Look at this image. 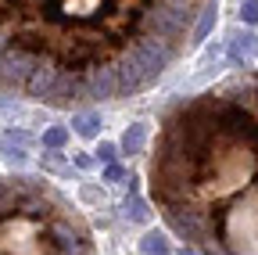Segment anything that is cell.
<instances>
[{
	"label": "cell",
	"instance_id": "12",
	"mask_svg": "<svg viewBox=\"0 0 258 255\" xmlns=\"http://www.w3.org/2000/svg\"><path fill=\"white\" fill-rule=\"evenodd\" d=\"M104 176H108V180H122V176H125V169H122V166H115V162H111V166H108V169H104Z\"/></svg>",
	"mask_w": 258,
	"mask_h": 255
},
{
	"label": "cell",
	"instance_id": "1",
	"mask_svg": "<svg viewBox=\"0 0 258 255\" xmlns=\"http://www.w3.org/2000/svg\"><path fill=\"white\" fill-rule=\"evenodd\" d=\"M215 0H0V93L86 108L151 90Z\"/></svg>",
	"mask_w": 258,
	"mask_h": 255
},
{
	"label": "cell",
	"instance_id": "8",
	"mask_svg": "<svg viewBox=\"0 0 258 255\" xmlns=\"http://www.w3.org/2000/svg\"><path fill=\"white\" fill-rule=\"evenodd\" d=\"M64 140H69V130H64V126H50V130L43 133V147H64Z\"/></svg>",
	"mask_w": 258,
	"mask_h": 255
},
{
	"label": "cell",
	"instance_id": "6",
	"mask_svg": "<svg viewBox=\"0 0 258 255\" xmlns=\"http://www.w3.org/2000/svg\"><path fill=\"white\" fill-rule=\"evenodd\" d=\"M72 126H76V133H79V137H97V133H101V115L79 112V115H72Z\"/></svg>",
	"mask_w": 258,
	"mask_h": 255
},
{
	"label": "cell",
	"instance_id": "7",
	"mask_svg": "<svg viewBox=\"0 0 258 255\" xmlns=\"http://www.w3.org/2000/svg\"><path fill=\"white\" fill-rule=\"evenodd\" d=\"M144 255H169V241L161 237L158 230H151V234L144 237Z\"/></svg>",
	"mask_w": 258,
	"mask_h": 255
},
{
	"label": "cell",
	"instance_id": "11",
	"mask_svg": "<svg viewBox=\"0 0 258 255\" xmlns=\"http://www.w3.org/2000/svg\"><path fill=\"white\" fill-rule=\"evenodd\" d=\"M97 155H101L104 166H111V162H115V144H101V147H97Z\"/></svg>",
	"mask_w": 258,
	"mask_h": 255
},
{
	"label": "cell",
	"instance_id": "3",
	"mask_svg": "<svg viewBox=\"0 0 258 255\" xmlns=\"http://www.w3.org/2000/svg\"><path fill=\"white\" fill-rule=\"evenodd\" d=\"M0 255H97L86 216L40 176H0Z\"/></svg>",
	"mask_w": 258,
	"mask_h": 255
},
{
	"label": "cell",
	"instance_id": "2",
	"mask_svg": "<svg viewBox=\"0 0 258 255\" xmlns=\"http://www.w3.org/2000/svg\"><path fill=\"white\" fill-rule=\"evenodd\" d=\"M147 194L201 255H258V72L176 101L158 122Z\"/></svg>",
	"mask_w": 258,
	"mask_h": 255
},
{
	"label": "cell",
	"instance_id": "4",
	"mask_svg": "<svg viewBox=\"0 0 258 255\" xmlns=\"http://www.w3.org/2000/svg\"><path fill=\"white\" fill-rule=\"evenodd\" d=\"M254 50H258V43H254V36H251V33H233V36H230V58L237 61V65L251 61V58H254Z\"/></svg>",
	"mask_w": 258,
	"mask_h": 255
},
{
	"label": "cell",
	"instance_id": "13",
	"mask_svg": "<svg viewBox=\"0 0 258 255\" xmlns=\"http://www.w3.org/2000/svg\"><path fill=\"white\" fill-rule=\"evenodd\" d=\"M76 166H79V169H90L93 158H90V155H76Z\"/></svg>",
	"mask_w": 258,
	"mask_h": 255
},
{
	"label": "cell",
	"instance_id": "5",
	"mask_svg": "<svg viewBox=\"0 0 258 255\" xmlns=\"http://www.w3.org/2000/svg\"><path fill=\"white\" fill-rule=\"evenodd\" d=\"M144 140H147V126H144V122H133V126L122 133V151H125V155H140V151H144Z\"/></svg>",
	"mask_w": 258,
	"mask_h": 255
},
{
	"label": "cell",
	"instance_id": "10",
	"mask_svg": "<svg viewBox=\"0 0 258 255\" xmlns=\"http://www.w3.org/2000/svg\"><path fill=\"white\" fill-rule=\"evenodd\" d=\"M125 209H129V216H133L137 223H147V216H151V212H147V205H144V201H137V198H133V205H125Z\"/></svg>",
	"mask_w": 258,
	"mask_h": 255
},
{
	"label": "cell",
	"instance_id": "9",
	"mask_svg": "<svg viewBox=\"0 0 258 255\" xmlns=\"http://www.w3.org/2000/svg\"><path fill=\"white\" fill-rule=\"evenodd\" d=\"M240 18L247 25H258V0H244V8H240Z\"/></svg>",
	"mask_w": 258,
	"mask_h": 255
}]
</instances>
